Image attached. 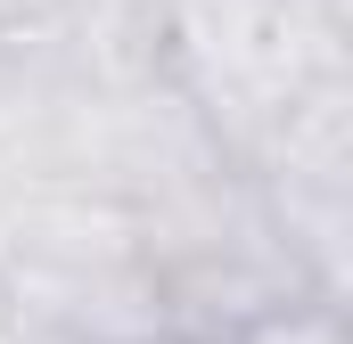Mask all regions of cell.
Here are the masks:
<instances>
[{"instance_id": "obj_1", "label": "cell", "mask_w": 353, "mask_h": 344, "mask_svg": "<svg viewBox=\"0 0 353 344\" xmlns=\"http://www.w3.org/2000/svg\"><path fill=\"white\" fill-rule=\"evenodd\" d=\"M157 74L247 164L304 90L345 74V0H157Z\"/></svg>"}, {"instance_id": "obj_2", "label": "cell", "mask_w": 353, "mask_h": 344, "mask_svg": "<svg viewBox=\"0 0 353 344\" xmlns=\"http://www.w3.org/2000/svg\"><path fill=\"white\" fill-rule=\"evenodd\" d=\"M222 344H345V303L337 295H288V303L255 312L239 336H222Z\"/></svg>"}, {"instance_id": "obj_3", "label": "cell", "mask_w": 353, "mask_h": 344, "mask_svg": "<svg viewBox=\"0 0 353 344\" xmlns=\"http://www.w3.org/2000/svg\"><path fill=\"white\" fill-rule=\"evenodd\" d=\"M132 344H197V336H181V328H157V336H132Z\"/></svg>"}]
</instances>
